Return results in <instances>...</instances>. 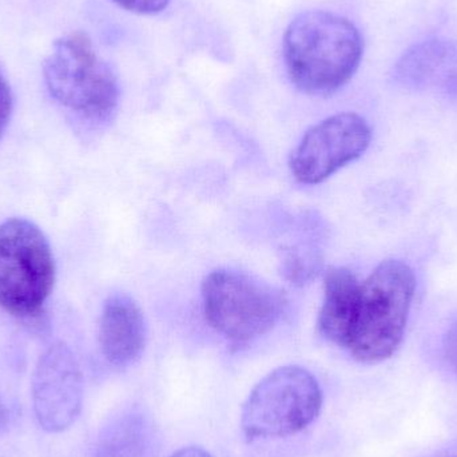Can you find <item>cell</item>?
Masks as SVG:
<instances>
[{
	"label": "cell",
	"mask_w": 457,
	"mask_h": 457,
	"mask_svg": "<svg viewBox=\"0 0 457 457\" xmlns=\"http://www.w3.org/2000/svg\"><path fill=\"white\" fill-rule=\"evenodd\" d=\"M364 54L359 29L324 10L298 13L284 34L282 56L290 82L311 96L337 93L356 74Z\"/></svg>",
	"instance_id": "cell-1"
},
{
	"label": "cell",
	"mask_w": 457,
	"mask_h": 457,
	"mask_svg": "<svg viewBox=\"0 0 457 457\" xmlns=\"http://www.w3.org/2000/svg\"><path fill=\"white\" fill-rule=\"evenodd\" d=\"M43 79L51 98L79 133H94L112 122L120 87L112 64L85 31L54 40L43 62Z\"/></svg>",
	"instance_id": "cell-2"
},
{
	"label": "cell",
	"mask_w": 457,
	"mask_h": 457,
	"mask_svg": "<svg viewBox=\"0 0 457 457\" xmlns=\"http://www.w3.org/2000/svg\"><path fill=\"white\" fill-rule=\"evenodd\" d=\"M415 290V273L408 263L383 261L360 285L356 317L344 349L364 364L391 359L404 338Z\"/></svg>",
	"instance_id": "cell-3"
},
{
	"label": "cell",
	"mask_w": 457,
	"mask_h": 457,
	"mask_svg": "<svg viewBox=\"0 0 457 457\" xmlns=\"http://www.w3.org/2000/svg\"><path fill=\"white\" fill-rule=\"evenodd\" d=\"M322 404L321 386L308 370L298 365L277 368L245 402L242 434L247 442L293 436L317 420Z\"/></svg>",
	"instance_id": "cell-4"
},
{
	"label": "cell",
	"mask_w": 457,
	"mask_h": 457,
	"mask_svg": "<svg viewBox=\"0 0 457 457\" xmlns=\"http://www.w3.org/2000/svg\"><path fill=\"white\" fill-rule=\"evenodd\" d=\"M208 324L233 345H246L271 330L284 312V295L241 271L217 269L203 282Z\"/></svg>",
	"instance_id": "cell-5"
},
{
	"label": "cell",
	"mask_w": 457,
	"mask_h": 457,
	"mask_svg": "<svg viewBox=\"0 0 457 457\" xmlns=\"http://www.w3.org/2000/svg\"><path fill=\"white\" fill-rule=\"evenodd\" d=\"M55 281L50 244L34 222L0 225V306L18 317L40 313Z\"/></svg>",
	"instance_id": "cell-6"
},
{
	"label": "cell",
	"mask_w": 457,
	"mask_h": 457,
	"mask_svg": "<svg viewBox=\"0 0 457 457\" xmlns=\"http://www.w3.org/2000/svg\"><path fill=\"white\" fill-rule=\"evenodd\" d=\"M372 141L367 120L356 112H340L312 126L290 155L293 177L317 185L364 154Z\"/></svg>",
	"instance_id": "cell-7"
},
{
	"label": "cell",
	"mask_w": 457,
	"mask_h": 457,
	"mask_svg": "<svg viewBox=\"0 0 457 457\" xmlns=\"http://www.w3.org/2000/svg\"><path fill=\"white\" fill-rule=\"evenodd\" d=\"M83 378L66 344L50 346L40 356L32 378V407L40 428L66 431L82 411Z\"/></svg>",
	"instance_id": "cell-8"
},
{
	"label": "cell",
	"mask_w": 457,
	"mask_h": 457,
	"mask_svg": "<svg viewBox=\"0 0 457 457\" xmlns=\"http://www.w3.org/2000/svg\"><path fill=\"white\" fill-rule=\"evenodd\" d=\"M394 75L404 87L457 98V43L429 39L412 46L397 62Z\"/></svg>",
	"instance_id": "cell-9"
},
{
	"label": "cell",
	"mask_w": 457,
	"mask_h": 457,
	"mask_svg": "<svg viewBox=\"0 0 457 457\" xmlns=\"http://www.w3.org/2000/svg\"><path fill=\"white\" fill-rule=\"evenodd\" d=\"M99 345L104 359L117 368L130 367L144 353L145 317L129 295H114L104 303L99 324Z\"/></svg>",
	"instance_id": "cell-10"
},
{
	"label": "cell",
	"mask_w": 457,
	"mask_h": 457,
	"mask_svg": "<svg viewBox=\"0 0 457 457\" xmlns=\"http://www.w3.org/2000/svg\"><path fill=\"white\" fill-rule=\"evenodd\" d=\"M360 285L361 282L349 269L330 268L325 273L319 330L327 340L343 349L356 317Z\"/></svg>",
	"instance_id": "cell-11"
},
{
	"label": "cell",
	"mask_w": 457,
	"mask_h": 457,
	"mask_svg": "<svg viewBox=\"0 0 457 457\" xmlns=\"http://www.w3.org/2000/svg\"><path fill=\"white\" fill-rule=\"evenodd\" d=\"M152 437L147 419L141 413H128L102 435L96 457H144Z\"/></svg>",
	"instance_id": "cell-12"
},
{
	"label": "cell",
	"mask_w": 457,
	"mask_h": 457,
	"mask_svg": "<svg viewBox=\"0 0 457 457\" xmlns=\"http://www.w3.org/2000/svg\"><path fill=\"white\" fill-rule=\"evenodd\" d=\"M118 7L138 13V15H157L170 4L171 0H112Z\"/></svg>",
	"instance_id": "cell-13"
},
{
	"label": "cell",
	"mask_w": 457,
	"mask_h": 457,
	"mask_svg": "<svg viewBox=\"0 0 457 457\" xmlns=\"http://www.w3.org/2000/svg\"><path fill=\"white\" fill-rule=\"evenodd\" d=\"M12 114V93L4 74L0 70V138L7 129Z\"/></svg>",
	"instance_id": "cell-14"
},
{
	"label": "cell",
	"mask_w": 457,
	"mask_h": 457,
	"mask_svg": "<svg viewBox=\"0 0 457 457\" xmlns=\"http://www.w3.org/2000/svg\"><path fill=\"white\" fill-rule=\"evenodd\" d=\"M443 354L448 367L457 376V320L451 325L443 338Z\"/></svg>",
	"instance_id": "cell-15"
},
{
	"label": "cell",
	"mask_w": 457,
	"mask_h": 457,
	"mask_svg": "<svg viewBox=\"0 0 457 457\" xmlns=\"http://www.w3.org/2000/svg\"><path fill=\"white\" fill-rule=\"evenodd\" d=\"M170 457H213L208 451L197 445H189V447L181 448L176 451Z\"/></svg>",
	"instance_id": "cell-16"
},
{
	"label": "cell",
	"mask_w": 457,
	"mask_h": 457,
	"mask_svg": "<svg viewBox=\"0 0 457 457\" xmlns=\"http://www.w3.org/2000/svg\"><path fill=\"white\" fill-rule=\"evenodd\" d=\"M8 420V411L5 408L4 403L0 400V429L7 424Z\"/></svg>",
	"instance_id": "cell-17"
},
{
	"label": "cell",
	"mask_w": 457,
	"mask_h": 457,
	"mask_svg": "<svg viewBox=\"0 0 457 457\" xmlns=\"http://www.w3.org/2000/svg\"><path fill=\"white\" fill-rule=\"evenodd\" d=\"M457 457V456H456Z\"/></svg>",
	"instance_id": "cell-18"
}]
</instances>
